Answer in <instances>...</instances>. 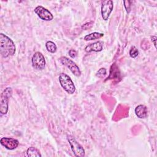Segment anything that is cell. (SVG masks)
<instances>
[{
	"instance_id": "5b68a950",
	"label": "cell",
	"mask_w": 157,
	"mask_h": 157,
	"mask_svg": "<svg viewBox=\"0 0 157 157\" xmlns=\"http://www.w3.org/2000/svg\"><path fill=\"white\" fill-rule=\"evenodd\" d=\"M31 63L33 68L37 70H43L45 67L46 61L43 54L40 52H36L33 55Z\"/></svg>"
},
{
	"instance_id": "ffe728a7",
	"label": "cell",
	"mask_w": 157,
	"mask_h": 157,
	"mask_svg": "<svg viewBox=\"0 0 157 157\" xmlns=\"http://www.w3.org/2000/svg\"><path fill=\"white\" fill-rule=\"evenodd\" d=\"M151 41L153 43L155 48H156V37L155 36H153L151 37Z\"/></svg>"
},
{
	"instance_id": "5bb4252c",
	"label": "cell",
	"mask_w": 157,
	"mask_h": 157,
	"mask_svg": "<svg viewBox=\"0 0 157 157\" xmlns=\"http://www.w3.org/2000/svg\"><path fill=\"white\" fill-rule=\"evenodd\" d=\"M26 155L29 157H41L40 151L34 147H29L26 150Z\"/></svg>"
},
{
	"instance_id": "9a60e30c",
	"label": "cell",
	"mask_w": 157,
	"mask_h": 157,
	"mask_svg": "<svg viewBox=\"0 0 157 157\" xmlns=\"http://www.w3.org/2000/svg\"><path fill=\"white\" fill-rule=\"evenodd\" d=\"M45 47H46L47 51L52 53H55L57 50V47H56V44L53 42L50 41V40L47 41L45 43Z\"/></svg>"
},
{
	"instance_id": "e0dca14e",
	"label": "cell",
	"mask_w": 157,
	"mask_h": 157,
	"mask_svg": "<svg viewBox=\"0 0 157 157\" xmlns=\"http://www.w3.org/2000/svg\"><path fill=\"white\" fill-rule=\"evenodd\" d=\"M106 74H107L106 69H105L104 67H101L97 71L96 75L99 78H102L106 75Z\"/></svg>"
},
{
	"instance_id": "8fae6325",
	"label": "cell",
	"mask_w": 157,
	"mask_h": 157,
	"mask_svg": "<svg viewBox=\"0 0 157 157\" xmlns=\"http://www.w3.org/2000/svg\"><path fill=\"white\" fill-rule=\"evenodd\" d=\"M134 112L137 117L139 118L143 119V118H145L147 117V113H148L147 108L144 105L140 104L137 105L135 108Z\"/></svg>"
},
{
	"instance_id": "7c38bea8",
	"label": "cell",
	"mask_w": 157,
	"mask_h": 157,
	"mask_svg": "<svg viewBox=\"0 0 157 157\" xmlns=\"http://www.w3.org/2000/svg\"><path fill=\"white\" fill-rule=\"evenodd\" d=\"M118 78H120V72L118 69V67L117 66L116 63H113L110 67V75L107 77V80Z\"/></svg>"
},
{
	"instance_id": "d6986e66",
	"label": "cell",
	"mask_w": 157,
	"mask_h": 157,
	"mask_svg": "<svg viewBox=\"0 0 157 157\" xmlns=\"http://www.w3.org/2000/svg\"><path fill=\"white\" fill-rule=\"evenodd\" d=\"M69 55L72 58H75L77 56V52L74 49H71L69 52Z\"/></svg>"
},
{
	"instance_id": "3957f363",
	"label": "cell",
	"mask_w": 157,
	"mask_h": 157,
	"mask_svg": "<svg viewBox=\"0 0 157 157\" xmlns=\"http://www.w3.org/2000/svg\"><path fill=\"white\" fill-rule=\"evenodd\" d=\"M59 82L62 88L69 94H72L75 91V86L71 77L65 73L59 75Z\"/></svg>"
},
{
	"instance_id": "9c48e42d",
	"label": "cell",
	"mask_w": 157,
	"mask_h": 157,
	"mask_svg": "<svg viewBox=\"0 0 157 157\" xmlns=\"http://www.w3.org/2000/svg\"><path fill=\"white\" fill-rule=\"evenodd\" d=\"M1 144L9 150L15 149L19 145L18 140L12 137H2L0 140Z\"/></svg>"
},
{
	"instance_id": "4fadbf2b",
	"label": "cell",
	"mask_w": 157,
	"mask_h": 157,
	"mask_svg": "<svg viewBox=\"0 0 157 157\" xmlns=\"http://www.w3.org/2000/svg\"><path fill=\"white\" fill-rule=\"evenodd\" d=\"M103 36H104L103 33H98V32H94V33H92L86 35L84 37V40L86 41L100 39V38L102 37Z\"/></svg>"
},
{
	"instance_id": "6da1fadb",
	"label": "cell",
	"mask_w": 157,
	"mask_h": 157,
	"mask_svg": "<svg viewBox=\"0 0 157 157\" xmlns=\"http://www.w3.org/2000/svg\"><path fill=\"white\" fill-rule=\"evenodd\" d=\"M16 47L13 40L3 33L0 34V53L3 58H7L15 54Z\"/></svg>"
},
{
	"instance_id": "2e32d148",
	"label": "cell",
	"mask_w": 157,
	"mask_h": 157,
	"mask_svg": "<svg viewBox=\"0 0 157 157\" xmlns=\"http://www.w3.org/2000/svg\"><path fill=\"white\" fill-rule=\"evenodd\" d=\"M129 56L132 58H136L138 55H139V51L137 50V48L135 47V46H132L129 50Z\"/></svg>"
},
{
	"instance_id": "7a4b0ae2",
	"label": "cell",
	"mask_w": 157,
	"mask_h": 157,
	"mask_svg": "<svg viewBox=\"0 0 157 157\" xmlns=\"http://www.w3.org/2000/svg\"><path fill=\"white\" fill-rule=\"evenodd\" d=\"M12 94V89L7 87L1 94L0 112L1 115H6L9 110V101Z\"/></svg>"
},
{
	"instance_id": "30bf717a",
	"label": "cell",
	"mask_w": 157,
	"mask_h": 157,
	"mask_svg": "<svg viewBox=\"0 0 157 157\" xmlns=\"http://www.w3.org/2000/svg\"><path fill=\"white\" fill-rule=\"evenodd\" d=\"M103 46H104V42L102 41L99 40L94 43L87 45L85 48V51L88 53L91 52H99L102 50Z\"/></svg>"
},
{
	"instance_id": "ac0fdd59",
	"label": "cell",
	"mask_w": 157,
	"mask_h": 157,
	"mask_svg": "<svg viewBox=\"0 0 157 157\" xmlns=\"http://www.w3.org/2000/svg\"><path fill=\"white\" fill-rule=\"evenodd\" d=\"M124 6L125 7V9L127 12V13H129L131 11V1H124Z\"/></svg>"
},
{
	"instance_id": "8992f818",
	"label": "cell",
	"mask_w": 157,
	"mask_h": 157,
	"mask_svg": "<svg viewBox=\"0 0 157 157\" xmlns=\"http://www.w3.org/2000/svg\"><path fill=\"white\" fill-rule=\"evenodd\" d=\"M59 61L61 63L66 66L69 70L72 72V73L76 77H80L81 75V71L78 66L71 59L66 57V56H61L59 58Z\"/></svg>"
},
{
	"instance_id": "ba28073f",
	"label": "cell",
	"mask_w": 157,
	"mask_h": 157,
	"mask_svg": "<svg viewBox=\"0 0 157 157\" xmlns=\"http://www.w3.org/2000/svg\"><path fill=\"white\" fill-rule=\"evenodd\" d=\"M113 8V1L111 0L103 1L101 4V15L104 20L107 21Z\"/></svg>"
},
{
	"instance_id": "52a82bcc",
	"label": "cell",
	"mask_w": 157,
	"mask_h": 157,
	"mask_svg": "<svg viewBox=\"0 0 157 157\" xmlns=\"http://www.w3.org/2000/svg\"><path fill=\"white\" fill-rule=\"evenodd\" d=\"M36 14L42 20L51 21L53 19L52 13L46 8L42 6H37L34 10Z\"/></svg>"
},
{
	"instance_id": "277c9868",
	"label": "cell",
	"mask_w": 157,
	"mask_h": 157,
	"mask_svg": "<svg viewBox=\"0 0 157 157\" xmlns=\"http://www.w3.org/2000/svg\"><path fill=\"white\" fill-rule=\"evenodd\" d=\"M67 138L74 155L77 157H83L85 155V151L83 147L75 140L73 136L69 135L67 136Z\"/></svg>"
}]
</instances>
